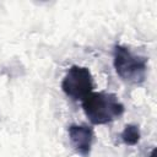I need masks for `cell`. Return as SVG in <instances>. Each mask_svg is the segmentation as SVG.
Returning <instances> with one entry per match:
<instances>
[{
    "label": "cell",
    "instance_id": "obj_1",
    "mask_svg": "<svg viewBox=\"0 0 157 157\" xmlns=\"http://www.w3.org/2000/svg\"><path fill=\"white\" fill-rule=\"evenodd\" d=\"M82 108L93 124H107L124 113V105L113 93L107 92H91L82 99Z\"/></svg>",
    "mask_w": 157,
    "mask_h": 157
},
{
    "label": "cell",
    "instance_id": "obj_2",
    "mask_svg": "<svg viewBox=\"0 0 157 157\" xmlns=\"http://www.w3.org/2000/svg\"><path fill=\"white\" fill-rule=\"evenodd\" d=\"M113 63L117 74L126 82L139 85L145 81L147 72V58L134 54L128 47L115 45Z\"/></svg>",
    "mask_w": 157,
    "mask_h": 157
},
{
    "label": "cell",
    "instance_id": "obj_3",
    "mask_svg": "<svg viewBox=\"0 0 157 157\" xmlns=\"http://www.w3.org/2000/svg\"><path fill=\"white\" fill-rule=\"evenodd\" d=\"M61 88L71 99L82 101L93 90V78L91 71L85 66H71L63 78Z\"/></svg>",
    "mask_w": 157,
    "mask_h": 157
},
{
    "label": "cell",
    "instance_id": "obj_4",
    "mask_svg": "<svg viewBox=\"0 0 157 157\" xmlns=\"http://www.w3.org/2000/svg\"><path fill=\"white\" fill-rule=\"evenodd\" d=\"M69 140L74 150L82 157H87L91 152L94 132L91 126L87 125H70Z\"/></svg>",
    "mask_w": 157,
    "mask_h": 157
},
{
    "label": "cell",
    "instance_id": "obj_5",
    "mask_svg": "<svg viewBox=\"0 0 157 157\" xmlns=\"http://www.w3.org/2000/svg\"><path fill=\"white\" fill-rule=\"evenodd\" d=\"M140 129L137 125L134 124H129L124 128L123 132L120 134V137L123 140L124 144L129 145V146H134L140 141Z\"/></svg>",
    "mask_w": 157,
    "mask_h": 157
},
{
    "label": "cell",
    "instance_id": "obj_6",
    "mask_svg": "<svg viewBox=\"0 0 157 157\" xmlns=\"http://www.w3.org/2000/svg\"><path fill=\"white\" fill-rule=\"evenodd\" d=\"M148 157H155V151H152V152H151V155H150Z\"/></svg>",
    "mask_w": 157,
    "mask_h": 157
}]
</instances>
